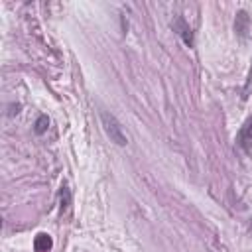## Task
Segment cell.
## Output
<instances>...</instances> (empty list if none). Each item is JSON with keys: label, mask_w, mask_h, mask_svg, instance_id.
<instances>
[{"label": "cell", "mask_w": 252, "mask_h": 252, "mask_svg": "<svg viewBox=\"0 0 252 252\" xmlns=\"http://www.w3.org/2000/svg\"><path fill=\"white\" fill-rule=\"evenodd\" d=\"M100 124H102L104 134L110 138V142H114L116 146H126L128 144V138H126V134H124V130H122V126H120V122L114 114L102 110L100 112Z\"/></svg>", "instance_id": "obj_1"}, {"label": "cell", "mask_w": 252, "mask_h": 252, "mask_svg": "<svg viewBox=\"0 0 252 252\" xmlns=\"http://www.w3.org/2000/svg\"><path fill=\"white\" fill-rule=\"evenodd\" d=\"M236 146L242 152H250V148H252V116H248L246 122L240 126V130L236 134Z\"/></svg>", "instance_id": "obj_2"}, {"label": "cell", "mask_w": 252, "mask_h": 252, "mask_svg": "<svg viewBox=\"0 0 252 252\" xmlns=\"http://www.w3.org/2000/svg\"><path fill=\"white\" fill-rule=\"evenodd\" d=\"M173 30H177V33L183 37V41H185L187 45H193V35H191V30H189V26H187V22H185L183 18H177V20H175Z\"/></svg>", "instance_id": "obj_3"}, {"label": "cell", "mask_w": 252, "mask_h": 252, "mask_svg": "<svg viewBox=\"0 0 252 252\" xmlns=\"http://www.w3.org/2000/svg\"><path fill=\"white\" fill-rule=\"evenodd\" d=\"M234 30H236V33H238L240 37H244V35H246V32H248V14H246L244 10H240V12L236 14Z\"/></svg>", "instance_id": "obj_4"}, {"label": "cell", "mask_w": 252, "mask_h": 252, "mask_svg": "<svg viewBox=\"0 0 252 252\" xmlns=\"http://www.w3.org/2000/svg\"><path fill=\"white\" fill-rule=\"evenodd\" d=\"M49 248H51V236L45 234V232L37 234V236H35V250H37V252H47Z\"/></svg>", "instance_id": "obj_5"}, {"label": "cell", "mask_w": 252, "mask_h": 252, "mask_svg": "<svg viewBox=\"0 0 252 252\" xmlns=\"http://www.w3.org/2000/svg\"><path fill=\"white\" fill-rule=\"evenodd\" d=\"M47 126H49V118L45 114H41L37 118V122H35V134H43L47 130Z\"/></svg>", "instance_id": "obj_6"}]
</instances>
